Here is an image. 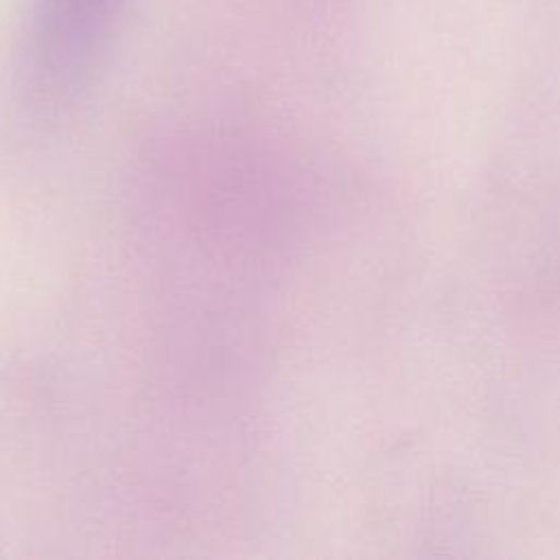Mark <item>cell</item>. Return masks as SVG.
<instances>
[{
    "instance_id": "6da1fadb",
    "label": "cell",
    "mask_w": 560,
    "mask_h": 560,
    "mask_svg": "<svg viewBox=\"0 0 560 560\" xmlns=\"http://www.w3.org/2000/svg\"><path fill=\"white\" fill-rule=\"evenodd\" d=\"M118 0H39L31 33V79L39 96H63L90 72Z\"/></svg>"
}]
</instances>
